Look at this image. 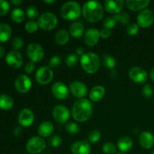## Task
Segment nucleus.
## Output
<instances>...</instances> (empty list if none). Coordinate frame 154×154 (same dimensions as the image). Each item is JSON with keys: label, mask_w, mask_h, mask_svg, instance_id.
<instances>
[{"label": "nucleus", "mask_w": 154, "mask_h": 154, "mask_svg": "<svg viewBox=\"0 0 154 154\" xmlns=\"http://www.w3.org/2000/svg\"><path fill=\"white\" fill-rule=\"evenodd\" d=\"M93 112V106L88 99H80L75 101L72 106V115L74 120L83 123L88 120Z\"/></svg>", "instance_id": "1"}, {"label": "nucleus", "mask_w": 154, "mask_h": 154, "mask_svg": "<svg viewBox=\"0 0 154 154\" xmlns=\"http://www.w3.org/2000/svg\"><path fill=\"white\" fill-rule=\"evenodd\" d=\"M82 14L85 20L90 23L99 22L104 15V9L98 1H88L82 8Z\"/></svg>", "instance_id": "2"}, {"label": "nucleus", "mask_w": 154, "mask_h": 154, "mask_svg": "<svg viewBox=\"0 0 154 154\" xmlns=\"http://www.w3.org/2000/svg\"><path fill=\"white\" fill-rule=\"evenodd\" d=\"M81 65L87 73L94 74L99 69L101 59L95 53H86L81 57Z\"/></svg>", "instance_id": "3"}, {"label": "nucleus", "mask_w": 154, "mask_h": 154, "mask_svg": "<svg viewBox=\"0 0 154 154\" xmlns=\"http://www.w3.org/2000/svg\"><path fill=\"white\" fill-rule=\"evenodd\" d=\"M82 12L79 3L77 2H68L63 4L60 9L62 17L67 20H75L79 18Z\"/></svg>", "instance_id": "4"}, {"label": "nucleus", "mask_w": 154, "mask_h": 154, "mask_svg": "<svg viewBox=\"0 0 154 154\" xmlns=\"http://www.w3.org/2000/svg\"><path fill=\"white\" fill-rule=\"evenodd\" d=\"M58 20L57 16L51 12H45L42 14L38 20V23L40 28L45 31H51L57 25Z\"/></svg>", "instance_id": "5"}, {"label": "nucleus", "mask_w": 154, "mask_h": 154, "mask_svg": "<svg viewBox=\"0 0 154 154\" xmlns=\"http://www.w3.org/2000/svg\"><path fill=\"white\" fill-rule=\"evenodd\" d=\"M46 147V142L42 137H32L26 143V148L30 154H40Z\"/></svg>", "instance_id": "6"}, {"label": "nucleus", "mask_w": 154, "mask_h": 154, "mask_svg": "<svg viewBox=\"0 0 154 154\" xmlns=\"http://www.w3.org/2000/svg\"><path fill=\"white\" fill-rule=\"evenodd\" d=\"M27 57L32 63H38L45 56V51L40 45L31 43L28 45L26 50Z\"/></svg>", "instance_id": "7"}, {"label": "nucleus", "mask_w": 154, "mask_h": 154, "mask_svg": "<svg viewBox=\"0 0 154 154\" xmlns=\"http://www.w3.org/2000/svg\"><path fill=\"white\" fill-rule=\"evenodd\" d=\"M52 115L57 123L63 124L69 120L71 114L67 107L63 105H58L53 109Z\"/></svg>", "instance_id": "8"}, {"label": "nucleus", "mask_w": 154, "mask_h": 154, "mask_svg": "<svg viewBox=\"0 0 154 154\" xmlns=\"http://www.w3.org/2000/svg\"><path fill=\"white\" fill-rule=\"evenodd\" d=\"M54 78V72L52 69L48 66H42L39 68L35 73L36 81L41 85H46L51 82Z\"/></svg>", "instance_id": "9"}, {"label": "nucleus", "mask_w": 154, "mask_h": 154, "mask_svg": "<svg viewBox=\"0 0 154 154\" xmlns=\"http://www.w3.org/2000/svg\"><path fill=\"white\" fill-rule=\"evenodd\" d=\"M154 22V14L150 9H144L137 17V24L141 28H148Z\"/></svg>", "instance_id": "10"}, {"label": "nucleus", "mask_w": 154, "mask_h": 154, "mask_svg": "<svg viewBox=\"0 0 154 154\" xmlns=\"http://www.w3.org/2000/svg\"><path fill=\"white\" fill-rule=\"evenodd\" d=\"M129 76L132 81L137 84H144L147 81L148 74L147 71L139 66H135L129 71Z\"/></svg>", "instance_id": "11"}, {"label": "nucleus", "mask_w": 154, "mask_h": 154, "mask_svg": "<svg viewBox=\"0 0 154 154\" xmlns=\"http://www.w3.org/2000/svg\"><path fill=\"white\" fill-rule=\"evenodd\" d=\"M14 86L17 91L20 93H26L31 89L32 81L27 75H20L15 79Z\"/></svg>", "instance_id": "12"}, {"label": "nucleus", "mask_w": 154, "mask_h": 154, "mask_svg": "<svg viewBox=\"0 0 154 154\" xmlns=\"http://www.w3.org/2000/svg\"><path fill=\"white\" fill-rule=\"evenodd\" d=\"M52 94L56 99L59 100H64L67 99L69 95V90L67 86L63 82H56L51 87Z\"/></svg>", "instance_id": "13"}, {"label": "nucleus", "mask_w": 154, "mask_h": 154, "mask_svg": "<svg viewBox=\"0 0 154 154\" xmlns=\"http://www.w3.org/2000/svg\"><path fill=\"white\" fill-rule=\"evenodd\" d=\"M69 88H70L72 94L78 99H84L88 93L87 87L85 85V84L81 81H75L72 82L69 85Z\"/></svg>", "instance_id": "14"}, {"label": "nucleus", "mask_w": 154, "mask_h": 154, "mask_svg": "<svg viewBox=\"0 0 154 154\" xmlns=\"http://www.w3.org/2000/svg\"><path fill=\"white\" fill-rule=\"evenodd\" d=\"M5 61L10 67L13 69H19L23 66V59L18 51H11L6 56Z\"/></svg>", "instance_id": "15"}, {"label": "nucleus", "mask_w": 154, "mask_h": 154, "mask_svg": "<svg viewBox=\"0 0 154 154\" xmlns=\"http://www.w3.org/2000/svg\"><path fill=\"white\" fill-rule=\"evenodd\" d=\"M35 120V115L31 110L24 108L18 115V123L21 126L29 127L33 123Z\"/></svg>", "instance_id": "16"}, {"label": "nucleus", "mask_w": 154, "mask_h": 154, "mask_svg": "<svg viewBox=\"0 0 154 154\" xmlns=\"http://www.w3.org/2000/svg\"><path fill=\"white\" fill-rule=\"evenodd\" d=\"M100 31L96 28L88 29L84 34V42L89 47H93L98 43L100 38Z\"/></svg>", "instance_id": "17"}, {"label": "nucleus", "mask_w": 154, "mask_h": 154, "mask_svg": "<svg viewBox=\"0 0 154 154\" xmlns=\"http://www.w3.org/2000/svg\"><path fill=\"white\" fill-rule=\"evenodd\" d=\"M71 151L73 154H90L91 147L87 141H78L72 144Z\"/></svg>", "instance_id": "18"}, {"label": "nucleus", "mask_w": 154, "mask_h": 154, "mask_svg": "<svg viewBox=\"0 0 154 154\" xmlns=\"http://www.w3.org/2000/svg\"><path fill=\"white\" fill-rule=\"evenodd\" d=\"M124 4L125 2L123 0H106L105 2V8L108 13L116 15L120 13Z\"/></svg>", "instance_id": "19"}, {"label": "nucleus", "mask_w": 154, "mask_h": 154, "mask_svg": "<svg viewBox=\"0 0 154 154\" xmlns=\"http://www.w3.org/2000/svg\"><path fill=\"white\" fill-rule=\"evenodd\" d=\"M139 144L146 150L151 149L154 145V136L149 131H144L139 135Z\"/></svg>", "instance_id": "20"}, {"label": "nucleus", "mask_w": 154, "mask_h": 154, "mask_svg": "<svg viewBox=\"0 0 154 154\" xmlns=\"http://www.w3.org/2000/svg\"><path fill=\"white\" fill-rule=\"evenodd\" d=\"M54 130V125L50 121H44L38 128V133L42 138H48L53 134Z\"/></svg>", "instance_id": "21"}, {"label": "nucleus", "mask_w": 154, "mask_h": 154, "mask_svg": "<svg viewBox=\"0 0 154 154\" xmlns=\"http://www.w3.org/2000/svg\"><path fill=\"white\" fill-rule=\"evenodd\" d=\"M150 3V0H128L126 2L128 8L133 11H143Z\"/></svg>", "instance_id": "22"}, {"label": "nucleus", "mask_w": 154, "mask_h": 154, "mask_svg": "<svg viewBox=\"0 0 154 154\" xmlns=\"http://www.w3.org/2000/svg\"><path fill=\"white\" fill-rule=\"evenodd\" d=\"M133 146V141L129 136H122L117 141V147L123 153L129 152Z\"/></svg>", "instance_id": "23"}, {"label": "nucleus", "mask_w": 154, "mask_h": 154, "mask_svg": "<svg viewBox=\"0 0 154 154\" xmlns=\"http://www.w3.org/2000/svg\"><path fill=\"white\" fill-rule=\"evenodd\" d=\"M105 94V90L104 87L100 85L96 86L93 87L90 92V99L93 102H99L102 98L104 97Z\"/></svg>", "instance_id": "24"}, {"label": "nucleus", "mask_w": 154, "mask_h": 154, "mask_svg": "<svg viewBox=\"0 0 154 154\" xmlns=\"http://www.w3.org/2000/svg\"><path fill=\"white\" fill-rule=\"evenodd\" d=\"M84 27L80 22L73 23L69 27V34L75 38H80L83 35Z\"/></svg>", "instance_id": "25"}, {"label": "nucleus", "mask_w": 154, "mask_h": 154, "mask_svg": "<svg viewBox=\"0 0 154 154\" xmlns=\"http://www.w3.org/2000/svg\"><path fill=\"white\" fill-rule=\"evenodd\" d=\"M12 33L11 27L7 23H0V43L7 42Z\"/></svg>", "instance_id": "26"}, {"label": "nucleus", "mask_w": 154, "mask_h": 154, "mask_svg": "<svg viewBox=\"0 0 154 154\" xmlns=\"http://www.w3.org/2000/svg\"><path fill=\"white\" fill-rule=\"evenodd\" d=\"M14 105V100L10 96L6 94L0 95V108L4 111L11 109Z\"/></svg>", "instance_id": "27"}, {"label": "nucleus", "mask_w": 154, "mask_h": 154, "mask_svg": "<svg viewBox=\"0 0 154 154\" xmlns=\"http://www.w3.org/2000/svg\"><path fill=\"white\" fill-rule=\"evenodd\" d=\"M69 32L66 29H61L56 33L55 41L57 45H64L69 42Z\"/></svg>", "instance_id": "28"}, {"label": "nucleus", "mask_w": 154, "mask_h": 154, "mask_svg": "<svg viewBox=\"0 0 154 154\" xmlns=\"http://www.w3.org/2000/svg\"><path fill=\"white\" fill-rule=\"evenodd\" d=\"M101 63H102L104 67L108 68V69H113L116 66V60L113 56L110 55V54H104L102 57V60Z\"/></svg>", "instance_id": "29"}, {"label": "nucleus", "mask_w": 154, "mask_h": 154, "mask_svg": "<svg viewBox=\"0 0 154 154\" xmlns=\"http://www.w3.org/2000/svg\"><path fill=\"white\" fill-rule=\"evenodd\" d=\"M12 20L16 23H22L25 19V13L20 8H15L11 14Z\"/></svg>", "instance_id": "30"}, {"label": "nucleus", "mask_w": 154, "mask_h": 154, "mask_svg": "<svg viewBox=\"0 0 154 154\" xmlns=\"http://www.w3.org/2000/svg\"><path fill=\"white\" fill-rule=\"evenodd\" d=\"M26 14L29 19L34 20L38 15V8L34 5H29L26 8Z\"/></svg>", "instance_id": "31"}, {"label": "nucleus", "mask_w": 154, "mask_h": 154, "mask_svg": "<svg viewBox=\"0 0 154 154\" xmlns=\"http://www.w3.org/2000/svg\"><path fill=\"white\" fill-rule=\"evenodd\" d=\"M79 61L78 56L76 54H70L66 59V64L69 67H75Z\"/></svg>", "instance_id": "32"}, {"label": "nucleus", "mask_w": 154, "mask_h": 154, "mask_svg": "<svg viewBox=\"0 0 154 154\" xmlns=\"http://www.w3.org/2000/svg\"><path fill=\"white\" fill-rule=\"evenodd\" d=\"M114 17L117 22L121 23L123 25L128 24L130 21V17H129V14H127L126 12H122V13L114 15Z\"/></svg>", "instance_id": "33"}, {"label": "nucleus", "mask_w": 154, "mask_h": 154, "mask_svg": "<svg viewBox=\"0 0 154 154\" xmlns=\"http://www.w3.org/2000/svg\"><path fill=\"white\" fill-rule=\"evenodd\" d=\"M102 151L105 154H115L117 147L111 142H106L102 146Z\"/></svg>", "instance_id": "34"}, {"label": "nucleus", "mask_w": 154, "mask_h": 154, "mask_svg": "<svg viewBox=\"0 0 154 154\" xmlns=\"http://www.w3.org/2000/svg\"><path fill=\"white\" fill-rule=\"evenodd\" d=\"M66 130L68 133L69 134H77L80 131V127L77 123H74V122H70V123H68L66 125Z\"/></svg>", "instance_id": "35"}, {"label": "nucleus", "mask_w": 154, "mask_h": 154, "mask_svg": "<svg viewBox=\"0 0 154 154\" xmlns=\"http://www.w3.org/2000/svg\"><path fill=\"white\" fill-rule=\"evenodd\" d=\"M63 142V139H62L60 135H53L51 138H49V141H48V144L50 146L53 147H60L62 144Z\"/></svg>", "instance_id": "36"}, {"label": "nucleus", "mask_w": 154, "mask_h": 154, "mask_svg": "<svg viewBox=\"0 0 154 154\" xmlns=\"http://www.w3.org/2000/svg\"><path fill=\"white\" fill-rule=\"evenodd\" d=\"M26 30L29 33H34L38 29L39 26L38 22L35 20H30L29 22L26 23L25 26Z\"/></svg>", "instance_id": "37"}, {"label": "nucleus", "mask_w": 154, "mask_h": 154, "mask_svg": "<svg viewBox=\"0 0 154 154\" xmlns=\"http://www.w3.org/2000/svg\"><path fill=\"white\" fill-rule=\"evenodd\" d=\"M117 21L116 20V19L114 18V17H108L106 19L104 20V26L105 29H111L114 28V26L117 24Z\"/></svg>", "instance_id": "38"}, {"label": "nucleus", "mask_w": 154, "mask_h": 154, "mask_svg": "<svg viewBox=\"0 0 154 154\" xmlns=\"http://www.w3.org/2000/svg\"><path fill=\"white\" fill-rule=\"evenodd\" d=\"M101 133L99 130H93L89 134L88 140L91 143H96L100 140Z\"/></svg>", "instance_id": "39"}, {"label": "nucleus", "mask_w": 154, "mask_h": 154, "mask_svg": "<svg viewBox=\"0 0 154 154\" xmlns=\"http://www.w3.org/2000/svg\"><path fill=\"white\" fill-rule=\"evenodd\" d=\"M61 60L62 59L60 56H54V57H52L50 59L49 62H48L49 67L51 68V69H52V68H57V66H60V64L61 63Z\"/></svg>", "instance_id": "40"}, {"label": "nucleus", "mask_w": 154, "mask_h": 154, "mask_svg": "<svg viewBox=\"0 0 154 154\" xmlns=\"http://www.w3.org/2000/svg\"><path fill=\"white\" fill-rule=\"evenodd\" d=\"M10 9V5L5 0H0V16L5 15Z\"/></svg>", "instance_id": "41"}, {"label": "nucleus", "mask_w": 154, "mask_h": 154, "mask_svg": "<svg viewBox=\"0 0 154 154\" xmlns=\"http://www.w3.org/2000/svg\"><path fill=\"white\" fill-rule=\"evenodd\" d=\"M138 30H139V26L137 23H131L127 27V33L128 35L131 36H134L138 34Z\"/></svg>", "instance_id": "42"}, {"label": "nucleus", "mask_w": 154, "mask_h": 154, "mask_svg": "<svg viewBox=\"0 0 154 154\" xmlns=\"http://www.w3.org/2000/svg\"><path fill=\"white\" fill-rule=\"evenodd\" d=\"M11 45L14 51H17V50L21 49L22 47L23 46V41L20 37H16L13 39Z\"/></svg>", "instance_id": "43"}, {"label": "nucleus", "mask_w": 154, "mask_h": 154, "mask_svg": "<svg viewBox=\"0 0 154 154\" xmlns=\"http://www.w3.org/2000/svg\"><path fill=\"white\" fill-rule=\"evenodd\" d=\"M153 88H152L151 85L149 84H145L142 89V94L144 97L145 98H150L153 95Z\"/></svg>", "instance_id": "44"}, {"label": "nucleus", "mask_w": 154, "mask_h": 154, "mask_svg": "<svg viewBox=\"0 0 154 154\" xmlns=\"http://www.w3.org/2000/svg\"><path fill=\"white\" fill-rule=\"evenodd\" d=\"M24 70L26 72V74H31L34 72L35 70V64L32 62H29L26 63V65L25 66L24 68Z\"/></svg>", "instance_id": "45"}, {"label": "nucleus", "mask_w": 154, "mask_h": 154, "mask_svg": "<svg viewBox=\"0 0 154 154\" xmlns=\"http://www.w3.org/2000/svg\"><path fill=\"white\" fill-rule=\"evenodd\" d=\"M111 35V31L108 29H102L100 31V36L102 38H108Z\"/></svg>", "instance_id": "46"}, {"label": "nucleus", "mask_w": 154, "mask_h": 154, "mask_svg": "<svg viewBox=\"0 0 154 154\" xmlns=\"http://www.w3.org/2000/svg\"><path fill=\"white\" fill-rule=\"evenodd\" d=\"M22 134V128L20 126H17L14 130V135L15 136H20Z\"/></svg>", "instance_id": "47"}, {"label": "nucleus", "mask_w": 154, "mask_h": 154, "mask_svg": "<svg viewBox=\"0 0 154 154\" xmlns=\"http://www.w3.org/2000/svg\"><path fill=\"white\" fill-rule=\"evenodd\" d=\"M84 54H85V53H84V49L82 48V47H78V48L76 49V54L78 56H81V57H82Z\"/></svg>", "instance_id": "48"}, {"label": "nucleus", "mask_w": 154, "mask_h": 154, "mask_svg": "<svg viewBox=\"0 0 154 154\" xmlns=\"http://www.w3.org/2000/svg\"><path fill=\"white\" fill-rule=\"evenodd\" d=\"M5 48L2 46L0 45V58H2L5 56Z\"/></svg>", "instance_id": "49"}, {"label": "nucleus", "mask_w": 154, "mask_h": 154, "mask_svg": "<svg viewBox=\"0 0 154 154\" xmlns=\"http://www.w3.org/2000/svg\"><path fill=\"white\" fill-rule=\"evenodd\" d=\"M117 77V73L116 71H112V72H111V78H112V79H116Z\"/></svg>", "instance_id": "50"}, {"label": "nucleus", "mask_w": 154, "mask_h": 154, "mask_svg": "<svg viewBox=\"0 0 154 154\" xmlns=\"http://www.w3.org/2000/svg\"><path fill=\"white\" fill-rule=\"evenodd\" d=\"M11 2L12 3V4L14 5H20L23 3V1H21V0H12Z\"/></svg>", "instance_id": "51"}, {"label": "nucleus", "mask_w": 154, "mask_h": 154, "mask_svg": "<svg viewBox=\"0 0 154 154\" xmlns=\"http://www.w3.org/2000/svg\"><path fill=\"white\" fill-rule=\"evenodd\" d=\"M150 78H151L152 81L154 82V67L152 68V69L150 70Z\"/></svg>", "instance_id": "52"}, {"label": "nucleus", "mask_w": 154, "mask_h": 154, "mask_svg": "<svg viewBox=\"0 0 154 154\" xmlns=\"http://www.w3.org/2000/svg\"><path fill=\"white\" fill-rule=\"evenodd\" d=\"M45 2L47 4H53L56 2V0H45Z\"/></svg>", "instance_id": "53"}, {"label": "nucleus", "mask_w": 154, "mask_h": 154, "mask_svg": "<svg viewBox=\"0 0 154 154\" xmlns=\"http://www.w3.org/2000/svg\"><path fill=\"white\" fill-rule=\"evenodd\" d=\"M117 154H126V153H117Z\"/></svg>", "instance_id": "54"}, {"label": "nucleus", "mask_w": 154, "mask_h": 154, "mask_svg": "<svg viewBox=\"0 0 154 154\" xmlns=\"http://www.w3.org/2000/svg\"><path fill=\"white\" fill-rule=\"evenodd\" d=\"M152 154H154V150L153 151V153H152Z\"/></svg>", "instance_id": "55"}, {"label": "nucleus", "mask_w": 154, "mask_h": 154, "mask_svg": "<svg viewBox=\"0 0 154 154\" xmlns=\"http://www.w3.org/2000/svg\"><path fill=\"white\" fill-rule=\"evenodd\" d=\"M40 154H48V153H40Z\"/></svg>", "instance_id": "56"}, {"label": "nucleus", "mask_w": 154, "mask_h": 154, "mask_svg": "<svg viewBox=\"0 0 154 154\" xmlns=\"http://www.w3.org/2000/svg\"><path fill=\"white\" fill-rule=\"evenodd\" d=\"M23 154H28V153H23Z\"/></svg>", "instance_id": "57"}]
</instances>
